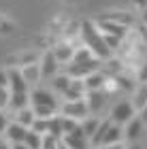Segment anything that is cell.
<instances>
[{
	"mask_svg": "<svg viewBox=\"0 0 147 149\" xmlns=\"http://www.w3.org/2000/svg\"><path fill=\"white\" fill-rule=\"evenodd\" d=\"M139 119H141V121H143V124H147V104L143 107V109H141V111H139Z\"/></svg>",
	"mask_w": 147,
	"mask_h": 149,
	"instance_id": "obj_31",
	"label": "cell"
},
{
	"mask_svg": "<svg viewBox=\"0 0 147 149\" xmlns=\"http://www.w3.org/2000/svg\"><path fill=\"white\" fill-rule=\"evenodd\" d=\"M9 117H6V113L4 111H0V134H4V130H6V126H9Z\"/></svg>",
	"mask_w": 147,
	"mask_h": 149,
	"instance_id": "obj_27",
	"label": "cell"
},
{
	"mask_svg": "<svg viewBox=\"0 0 147 149\" xmlns=\"http://www.w3.org/2000/svg\"><path fill=\"white\" fill-rule=\"evenodd\" d=\"M81 38H83L85 47L92 51V56H94L96 60L105 62V60L111 58L113 51L107 47L105 38H102V34H100V30L96 28L94 22H83V24H81Z\"/></svg>",
	"mask_w": 147,
	"mask_h": 149,
	"instance_id": "obj_1",
	"label": "cell"
},
{
	"mask_svg": "<svg viewBox=\"0 0 147 149\" xmlns=\"http://www.w3.org/2000/svg\"><path fill=\"white\" fill-rule=\"evenodd\" d=\"M85 83H83V79H72L70 81V85H68V90L64 92V96L68 98V100H83L85 96Z\"/></svg>",
	"mask_w": 147,
	"mask_h": 149,
	"instance_id": "obj_14",
	"label": "cell"
},
{
	"mask_svg": "<svg viewBox=\"0 0 147 149\" xmlns=\"http://www.w3.org/2000/svg\"><path fill=\"white\" fill-rule=\"evenodd\" d=\"M51 53L56 56L58 64H70V62H72V53H75V49H72L70 45H58Z\"/></svg>",
	"mask_w": 147,
	"mask_h": 149,
	"instance_id": "obj_17",
	"label": "cell"
},
{
	"mask_svg": "<svg viewBox=\"0 0 147 149\" xmlns=\"http://www.w3.org/2000/svg\"><path fill=\"white\" fill-rule=\"evenodd\" d=\"M30 104L32 107H60L51 92L43 90V87H32L30 90Z\"/></svg>",
	"mask_w": 147,
	"mask_h": 149,
	"instance_id": "obj_5",
	"label": "cell"
},
{
	"mask_svg": "<svg viewBox=\"0 0 147 149\" xmlns=\"http://www.w3.org/2000/svg\"><path fill=\"white\" fill-rule=\"evenodd\" d=\"M19 70H22V77H24L26 83H28V87H36V83L41 81V68H38V64H36V62H32V64H24Z\"/></svg>",
	"mask_w": 147,
	"mask_h": 149,
	"instance_id": "obj_13",
	"label": "cell"
},
{
	"mask_svg": "<svg viewBox=\"0 0 147 149\" xmlns=\"http://www.w3.org/2000/svg\"><path fill=\"white\" fill-rule=\"evenodd\" d=\"M24 145L28 149H43V136L36 134L34 130H28V134H26V139H24Z\"/></svg>",
	"mask_w": 147,
	"mask_h": 149,
	"instance_id": "obj_21",
	"label": "cell"
},
{
	"mask_svg": "<svg viewBox=\"0 0 147 149\" xmlns=\"http://www.w3.org/2000/svg\"><path fill=\"white\" fill-rule=\"evenodd\" d=\"M90 60H94L92 51L88 49V47H81V49H75V53H72V62H70V64H81V62H90Z\"/></svg>",
	"mask_w": 147,
	"mask_h": 149,
	"instance_id": "obj_22",
	"label": "cell"
},
{
	"mask_svg": "<svg viewBox=\"0 0 147 149\" xmlns=\"http://www.w3.org/2000/svg\"><path fill=\"white\" fill-rule=\"evenodd\" d=\"M141 22H143V26H147V9L141 11Z\"/></svg>",
	"mask_w": 147,
	"mask_h": 149,
	"instance_id": "obj_32",
	"label": "cell"
},
{
	"mask_svg": "<svg viewBox=\"0 0 147 149\" xmlns=\"http://www.w3.org/2000/svg\"><path fill=\"white\" fill-rule=\"evenodd\" d=\"M100 149H126L122 143H119V145H111V147H100Z\"/></svg>",
	"mask_w": 147,
	"mask_h": 149,
	"instance_id": "obj_33",
	"label": "cell"
},
{
	"mask_svg": "<svg viewBox=\"0 0 147 149\" xmlns=\"http://www.w3.org/2000/svg\"><path fill=\"white\" fill-rule=\"evenodd\" d=\"M0 149H11V145L6 143V141H2V139H0Z\"/></svg>",
	"mask_w": 147,
	"mask_h": 149,
	"instance_id": "obj_35",
	"label": "cell"
},
{
	"mask_svg": "<svg viewBox=\"0 0 147 149\" xmlns=\"http://www.w3.org/2000/svg\"><path fill=\"white\" fill-rule=\"evenodd\" d=\"M83 100H85V107H88L90 115H96L107 104V94L105 92H85Z\"/></svg>",
	"mask_w": 147,
	"mask_h": 149,
	"instance_id": "obj_8",
	"label": "cell"
},
{
	"mask_svg": "<svg viewBox=\"0 0 147 149\" xmlns=\"http://www.w3.org/2000/svg\"><path fill=\"white\" fill-rule=\"evenodd\" d=\"M70 77L68 74H62V77H60V74H56V77H53V90H58V92H66L68 90V85H70Z\"/></svg>",
	"mask_w": 147,
	"mask_h": 149,
	"instance_id": "obj_24",
	"label": "cell"
},
{
	"mask_svg": "<svg viewBox=\"0 0 147 149\" xmlns=\"http://www.w3.org/2000/svg\"><path fill=\"white\" fill-rule=\"evenodd\" d=\"M0 87H9V77H6V70H0Z\"/></svg>",
	"mask_w": 147,
	"mask_h": 149,
	"instance_id": "obj_29",
	"label": "cell"
},
{
	"mask_svg": "<svg viewBox=\"0 0 147 149\" xmlns=\"http://www.w3.org/2000/svg\"><path fill=\"white\" fill-rule=\"evenodd\" d=\"M100 68H102V62L100 60H90V62H81V64H70L68 70H66V74H68L70 79H85L90 77V74L98 72Z\"/></svg>",
	"mask_w": 147,
	"mask_h": 149,
	"instance_id": "obj_4",
	"label": "cell"
},
{
	"mask_svg": "<svg viewBox=\"0 0 147 149\" xmlns=\"http://www.w3.org/2000/svg\"><path fill=\"white\" fill-rule=\"evenodd\" d=\"M38 68H41V79H45V77H56L60 64H58L56 56H53L51 51H47V53H43L41 62H38Z\"/></svg>",
	"mask_w": 147,
	"mask_h": 149,
	"instance_id": "obj_10",
	"label": "cell"
},
{
	"mask_svg": "<svg viewBox=\"0 0 147 149\" xmlns=\"http://www.w3.org/2000/svg\"><path fill=\"white\" fill-rule=\"evenodd\" d=\"M26 134H28V128L19 126L17 121H9V126H6V130H4L2 136H4V141L9 145H15V143H24Z\"/></svg>",
	"mask_w": 147,
	"mask_h": 149,
	"instance_id": "obj_9",
	"label": "cell"
},
{
	"mask_svg": "<svg viewBox=\"0 0 147 149\" xmlns=\"http://www.w3.org/2000/svg\"><path fill=\"white\" fill-rule=\"evenodd\" d=\"M53 119V117H51ZM51 119H34V124H32L30 130H34L36 134H41V136H45V134H49V126H51Z\"/></svg>",
	"mask_w": 147,
	"mask_h": 149,
	"instance_id": "obj_23",
	"label": "cell"
},
{
	"mask_svg": "<svg viewBox=\"0 0 147 149\" xmlns=\"http://www.w3.org/2000/svg\"><path fill=\"white\" fill-rule=\"evenodd\" d=\"M34 111H32V107H28V109H22V111H17L15 113V119L13 121H17L19 126H24V128H32V124H34Z\"/></svg>",
	"mask_w": 147,
	"mask_h": 149,
	"instance_id": "obj_18",
	"label": "cell"
},
{
	"mask_svg": "<svg viewBox=\"0 0 147 149\" xmlns=\"http://www.w3.org/2000/svg\"><path fill=\"white\" fill-rule=\"evenodd\" d=\"M64 2H77V0H64Z\"/></svg>",
	"mask_w": 147,
	"mask_h": 149,
	"instance_id": "obj_37",
	"label": "cell"
},
{
	"mask_svg": "<svg viewBox=\"0 0 147 149\" xmlns=\"http://www.w3.org/2000/svg\"><path fill=\"white\" fill-rule=\"evenodd\" d=\"M141 132H143V121L139 117H132L128 124L124 126V136L130 139V141H137L139 136H141Z\"/></svg>",
	"mask_w": 147,
	"mask_h": 149,
	"instance_id": "obj_16",
	"label": "cell"
},
{
	"mask_svg": "<svg viewBox=\"0 0 147 149\" xmlns=\"http://www.w3.org/2000/svg\"><path fill=\"white\" fill-rule=\"evenodd\" d=\"M124 139V128L122 126H115L111 124L109 128H107L105 136H102V143H100V147H111V145H119Z\"/></svg>",
	"mask_w": 147,
	"mask_h": 149,
	"instance_id": "obj_12",
	"label": "cell"
},
{
	"mask_svg": "<svg viewBox=\"0 0 147 149\" xmlns=\"http://www.w3.org/2000/svg\"><path fill=\"white\" fill-rule=\"evenodd\" d=\"M132 117H137V111H134V107H132V102H128V100H119V102L111 109L109 121L115 124V126H126Z\"/></svg>",
	"mask_w": 147,
	"mask_h": 149,
	"instance_id": "obj_2",
	"label": "cell"
},
{
	"mask_svg": "<svg viewBox=\"0 0 147 149\" xmlns=\"http://www.w3.org/2000/svg\"><path fill=\"white\" fill-rule=\"evenodd\" d=\"M11 149H28L24 143H15V145H11Z\"/></svg>",
	"mask_w": 147,
	"mask_h": 149,
	"instance_id": "obj_34",
	"label": "cell"
},
{
	"mask_svg": "<svg viewBox=\"0 0 147 149\" xmlns=\"http://www.w3.org/2000/svg\"><path fill=\"white\" fill-rule=\"evenodd\" d=\"M62 143L68 149H90V139L83 134L81 126H77V130H72L70 134L62 136Z\"/></svg>",
	"mask_w": 147,
	"mask_h": 149,
	"instance_id": "obj_6",
	"label": "cell"
},
{
	"mask_svg": "<svg viewBox=\"0 0 147 149\" xmlns=\"http://www.w3.org/2000/svg\"><path fill=\"white\" fill-rule=\"evenodd\" d=\"M60 126H62V136H66V134H70L72 130H77L79 121L70 119V117H62V115H60Z\"/></svg>",
	"mask_w": 147,
	"mask_h": 149,
	"instance_id": "obj_25",
	"label": "cell"
},
{
	"mask_svg": "<svg viewBox=\"0 0 147 149\" xmlns=\"http://www.w3.org/2000/svg\"><path fill=\"white\" fill-rule=\"evenodd\" d=\"M130 149H141V147H139V145H132V147H130Z\"/></svg>",
	"mask_w": 147,
	"mask_h": 149,
	"instance_id": "obj_36",
	"label": "cell"
},
{
	"mask_svg": "<svg viewBox=\"0 0 147 149\" xmlns=\"http://www.w3.org/2000/svg\"><path fill=\"white\" fill-rule=\"evenodd\" d=\"M79 126H81V130H83L85 136L92 139V136H94V132L98 130V126H100V119H98V117H85Z\"/></svg>",
	"mask_w": 147,
	"mask_h": 149,
	"instance_id": "obj_19",
	"label": "cell"
},
{
	"mask_svg": "<svg viewBox=\"0 0 147 149\" xmlns=\"http://www.w3.org/2000/svg\"><path fill=\"white\" fill-rule=\"evenodd\" d=\"M83 83H85V90L88 92H102L105 85L109 83V79H107V74L102 70H98L94 74H90V77H85Z\"/></svg>",
	"mask_w": 147,
	"mask_h": 149,
	"instance_id": "obj_11",
	"label": "cell"
},
{
	"mask_svg": "<svg viewBox=\"0 0 147 149\" xmlns=\"http://www.w3.org/2000/svg\"><path fill=\"white\" fill-rule=\"evenodd\" d=\"M9 98H11L9 87H0V111L9 109Z\"/></svg>",
	"mask_w": 147,
	"mask_h": 149,
	"instance_id": "obj_26",
	"label": "cell"
},
{
	"mask_svg": "<svg viewBox=\"0 0 147 149\" xmlns=\"http://www.w3.org/2000/svg\"><path fill=\"white\" fill-rule=\"evenodd\" d=\"M132 4L137 6L139 11H143V9H147V0H132Z\"/></svg>",
	"mask_w": 147,
	"mask_h": 149,
	"instance_id": "obj_30",
	"label": "cell"
},
{
	"mask_svg": "<svg viewBox=\"0 0 147 149\" xmlns=\"http://www.w3.org/2000/svg\"><path fill=\"white\" fill-rule=\"evenodd\" d=\"M30 107V92H24V94H11L9 98V109L11 111H22V109H28Z\"/></svg>",
	"mask_w": 147,
	"mask_h": 149,
	"instance_id": "obj_15",
	"label": "cell"
},
{
	"mask_svg": "<svg viewBox=\"0 0 147 149\" xmlns=\"http://www.w3.org/2000/svg\"><path fill=\"white\" fill-rule=\"evenodd\" d=\"M60 113H62V117H70V119L79 121V124H81L85 117H90L85 100H66V102L60 104Z\"/></svg>",
	"mask_w": 147,
	"mask_h": 149,
	"instance_id": "obj_3",
	"label": "cell"
},
{
	"mask_svg": "<svg viewBox=\"0 0 147 149\" xmlns=\"http://www.w3.org/2000/svg\"><path fill=\"white\" fill-rule=\"evenodd\" d=\"M145 104H147V83H141V85H139V90H137V94H134L132 107H134V111H141Z\"/></svg>",
	"mask_w": 147,
	"mask_h": 149,
	"instance_id": "obj_20",
	"label": "cell"
},
{
	"mask_svg": "<svg viewBox=\"0 0 147 149\" xmlns=\"http://www.w3.org/2000/svg\"><path fill=\"white\" fill-rule=\"evenodd\" d=\"M6 77H9V92H11V94L30 92V87H28V83L24 81L22 70H19V68H9V70H6Z\"/></svg>",
	"mask_w": 147,
	"mask_h": 149,
	"instance_id": "obj_7",
	"label": "cell"
},
{
	"mask_svg": "<svg viewBox=\"0 0 147 149\" xmlns=\"http://www.w3.org/2000/svg\"><path fill=\"white\" fill-rule=\"evenodd\" d=\"M139 83H147V62L141 66V70H139Z\"/></svg>",
	"mask_w": 147,
	"mask_h": 149,
	"instance_id": "obj_28",
	"label": "cell"
}]
</instances>
